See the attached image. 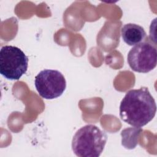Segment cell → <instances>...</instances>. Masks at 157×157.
<instances>
[{
    "label": "cell",
    "instance_id": "obj_1",
    "mask_svg": "<svg viewBox=\"0 0 157 157\" xmlns=\"http://www.w3.org/2000/svg\"><path fill=\"white\" fill-rule=\"evenodd\" d=\"M156 105L148 88L128 91L120 105V117L128 124L134 127H142L155 116Z\"/></svg>",
    "mask_w": 157,
    "mask_h": 157
},
{
    "label": "cell",
    "instance_id": "obj_2",
    "mask_svg": "<svg viewBox=\"0 0 157 157\" xmlns=\"http://www.w3.org/2000/svg\"><path fill=\"white\" fill-rule=\"evenodd\" d=\"M107 137L106 133L94 124L80 128L72 140L74 153L79 157H98L102 153Z\"/></svg>",
    "mask_w": 157,
    "mask_h": 157
},
{
    "label": "cell",
    "instance_id": "obj_3",
    "mask_svg": "<svg viewBox=\"0 0 157 157\" xmlns=\"http://www.w3.org/2000/svg\"><path fill=\"white\" fill-rule=\"evenodd\" d=\"M28 67V58L18 47L3 46L0 50V73L5 78L18 80Z\"/></svg>",
    "mask_w": 157,
    "mask_h": 157
},
{
    "label": "cell",
    "instance_id": "obj_4",
    "mask_svg": "<svg viewBox=\"0 0 157 157\" xmlns=\"http://www.w3.org/2000/svg\"><path fill=\"white\" fill-rule=\"evenodd\" d=\"M39 94L45 99H53L63 94L66 88V82L61 72L53 69H44L39 72L34 80Z\"/></svg>",
    "mask_w": 157,
    "mask_h": 157
},
{
    "label": "cell",
    "instance_id": "obj_5",
    "mask_svg": "<svg viewBox=\"0 0 157 157\" xmlns=\"http://www.w3.org/2000/svg\"><path fill=\"white\" fill-rule=\"evenodd\" d=\"M127 61L131 69L135 72L147 73L151 71L157 63L156 45L148 41L135 45L129 51Z\"/></svg>",
    "mask_w": 157,
    "mask_h": 157
},
{
    "label": "cell",
    "instance_id": "obj_6",
    "mask_svg": "<svg viewBox=\"0 0 157 157\" xmlns=\"http://www.w3.org/2000/svg\"><path fill=\"white\" fill-rule=\"evenodd\" d=\"M121 37L123 41L130 46L136 45L145 40L147 34L144 29L139 25L128 23L121 29Z\"/></svg>",
    "mask_w": 157,
    "mask_h": 157
}]
</instances>
